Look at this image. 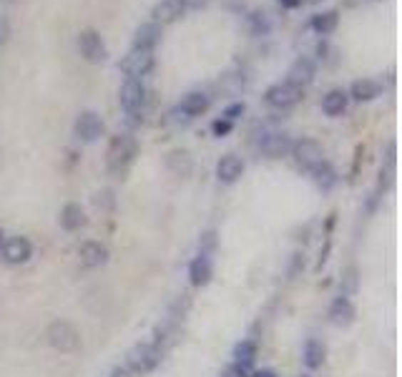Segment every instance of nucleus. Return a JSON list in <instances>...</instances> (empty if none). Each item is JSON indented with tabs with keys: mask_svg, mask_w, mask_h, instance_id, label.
<instances>
[{
	"mask_svg": "<svg viewBox=\"0 0 402 377\" xmlns=\"http://www.w3.org/2000/svg\"><path fill=\"white\" fill-rule=\"evenodd\" d=\"M136 154H138L136 138L126 136V133H121V136H113L111 144H108V151H106L108 171H111L113 176H118V179H123V174H126L128 166L133 164Z\"/></svg>",
	"mask_w": 402,
	"mask_h": 377,
	"instance_id": "obj_1",
	"label": "nucleus"
},
{
	"mask_svg": "<svg viewBox=\"0 0 402 377\" xmlns=\"http://www.w3.org/2000/svg\"><path fill=\"white\" fill-rule=\"evenodd\" d=\"M48 345L58 352H76L81 347V332L66 319H56L46 329Z\"/></svg>",
	"mask_w": 402,
	"mask_h": 377,
	"instance_id": "obj_2",
	"label": "nucleus"
},
{
	"mask_svg": "<svg viewBox=\"0 0 402 377\" xmlns=\"http://www.w3.org/2000/svg\"><path fill=\"white\" fill-rule=\"evenodd\" d=\"M156 61L151 51H131L126 58L118 63V71L123 76H128V81H141L143 76H148L154 71Z\"/></svg>",
	"mask_w": 402,
	"mask_h": 377,
	"instance_id": "obj_3",
	"label": "nucleus"
},
{
	"mask_svg": "<svg viewBox=\"0 0 402 377\" xmlns=\"http://www.w3.org/2000/svg\"><path fill=\"white\" fill-rule=\"evenodd\" d=\"M78 51L88 63H103V61L108 58L106 41H103L100 33L93 31V28H86V31L78 33Z\"/></svg>",
	"mask_w": 402,
	"mask_h": 377,
	"instance_id": "obj_4",
	"label": "nucleus"
},
{
	"mask_svg": "<svg viewBox=\"0 0 402 377\" xmlns=\"http://www.w3.org/2000/svg\"><path fill=\"white\" fill-rule=\"evenodd\" d=\"M159 362H161V350L156 345H148V342H141V345H136L128 352V367L133 372H141V375L156 370Z\"/></svg>",
	"mask_w": 402,
	"mask_h": 377,
	"instance_id": "obj_5",
	"label": "nucleus"
},
{
	"mask_svg": "<svg viewBox=\"0 0 402 377\" xmlns=\"http://www.w3.org/2000/svg\"><path fill=\"white\" fill-rule=\"evenodd\" d=\"M292 156H294V161L302 169H307V171H312L314 166H319L324 161L322 146H319V141H314V138H302V141H297V144L292 146Z\"/></svg>",
	"mask_w": 402,
	"mask_h": 377,
	"instance_id": "obj_6",
	"label": "nucleus"
},
{
	"mask_svg": "<svg viewBox=\"0 0 402 377\" xmlns=\"http://www.w3.org/2000/svg\"><path fill=\"white\" fill-rule=\"evenodd\" d=\"M264 101L269 103L272 108H292L302 101V88L292 86L289 81H284V83H274L267 88Z\"/></svg>",
	"mask_w": 402,
	"mask_h": 377,
	"instance_id": "obj_7",
	"label": "nucleus"
},
{
	"mask_svg": "<svg viewBox=\"0 0 402 377\" xmlns=\"http://www.w3.org/2000/svg\"><path fill=\"white\" fill-rule=\"evenodd\" d=\"M73 133L81 144H93V141H98L103 136V121H100V116L96 111H83L76 118Z\"/></svg>",
	"mask_w": 402,
	"mask_h": 377,
	"instance_id": "obj_8",
	"label": "nucleus"
},
{
	"mask_svg": "<svg viewBox=\"0 0 402 377\" xmlns=\"http://www.w3.org/2000/svg\"><path fill=\"white\" fill-rule=\"evenodd\" d=\"M148 98V91L141 81H126L121 86V93H118V101H121V108L126 113H138L143 108Z\"/></svg>",
	"mask_w": 402,
	"mask_h": 377,
	"instance_id": "obj_9",
	"label": "nucleus"
},
{
	"mask_svg": "<svg viewBox=\"0 0 402 377\" xmlns=\"http://www.w3.org/2000/svg\"><path fill=\"white\" fill-rule=\"evenodd\" d=\"M0 252H3V259L8 264H26L33 257V247L26 237H11V239H6V244H3Z\"/></svg>",
	"mask_w": 402,
	"mask_h": 377,
	"instance_id": "obj_10",
	"label": "nucleus"
},
{
	"mask_svg": "<svg viewBox=\"0 0 402 377\" xmlns=\"http://www.w3.org/2000/svg\"><path fill=\"white\" fill-rule=\"evenodd\" d=\"M78 259L86 269H96V267H103L108 262V247L100 244V242H83L78 249Z\"/></svg>",
	"mask_w": 402,
	"mask_h": 377,
	"instance_id": "obj_11",
	"label": "nucleus"
},
{
	"mask_svg": "<svg viewBox=\"0 0 402 377\" xmlns=\"http://www.w3.org/2000/svg\"><path fill=\"white\" fill-rule=\"evenodd\" d=\"M186 13V0H161L156 3L151 16H154V23H161V26H169V23H176L181 16Z\"/></svg>",
	"mask_w": 402,
	"mask_h": 377,
	"instance_id": "obj_12",
	"label": "nucleus"
},
{
	"mask_svg": "<svg viewBox=\"0 0 402 377\" xmlns=\"http://www.w3.org/2000/svg\"><path fill=\"white\" fill-rule=\"evenodd\" d=\"M161 41V26L159 23H143L133 33V51H154Z\"/></svg>",
	"mask_w": 402,
	"mask_h": 377,
	"instance_id": "obj_13",
	"label": "nucleus"
},
{
	"mask_svg": "<svg viewBox=\"0 0 402 377\" xmlns=\"http://www.w3.org/2000/svg\"><path fill=\"white\" fill-rule=\"evenodd\" d=\"M209 108V96L207 93H201V91H191L181 98V103L176 106V113H181L184 118H194L201 116V113Z\"/></svg>",
	"mask_w": 402,
	"mask_h": 377,
	"instance_id": "obj_14",
	"label": "nucleus"
},
{
	"mask_svg": "<svg viewBox=\"0 0 402 377\" xmlns=\"http://www.w3.org/2000/svg\"><path fill=\"white\" fill-rule=\"evenodd\" d=\"M329 322L334 327H349V324L355 322V307L349 302L347 297H337L332 304H329Z\"/></svg>",
	"mask_w": 402,
	"mask_h": 377,
	"instance_id": "obj_15",
	"label": "nucleus"
},
{
	"mask_svg": "<svg viewBox=\"0 0 402 377\" xmlns=\"http://www.w3.org/2000/svg\"><path fill=\"white\" fill-rule=\"evenodd\" d=\"M312 78H314V63L309 58H297L294 63H292L289 73H287V81H289L292 86H297V88L309 86Z\"/></svg>",
	"mask_w": 402,
	"mask_h": 377,
	"instance_id": "obj_16",
	"label": "nucleus"
},
{
	"mask_svg": "<svg viewBox=\"0 0 402 377\" xmlns=\"http://www.w3.org/2000/svg\"><path fill=\"white\" fill-rule=\"evenodd\" d=\"M212 259H209L207 254H199L194 262L189 264V279L194 287H207L209 282H212Z\"/></svg>",
	"mask_w": 402,
	"mask_h": 377,
	"instance_id": "obj_17",
	"label": "nucleus"
},
{
	"mask_svg": "<svg viewBox=\"0 0 402 377\" xmlns=\"http://www.w3.org/2000/svg\"><path fill=\"white\" fill-rule=\"evenodd\" d=\"M242 174H244V161L234 154L222 156V161L217 164V176H219V181H224V184H234Z\"/></svg>",
	"mask_w": 402,
	"mask_h": 377,
	"instance_id": "obj_18",
	"label": "nucleus"
},
{
	"mask_svg": "<svg viewBox=\"0 0 402 377\" xmlns=\"http://www.w3.org/2000/svg\"><path fill=\"white\" fill-rule=\"evenodd\" d=\"M58 222H61V227H63L66 232H78V229H83L86 227V212H83V207H81V204H76V202L66 204V207L61 209Z\"/></svg>",
	"mask_w": 402,
	"mask_h": 377,
	"instance_id": "obj_19",
	"label": "nucleus"
},
{
	"mask_svg": "<svg viewBox=\"0 0 402 377\" xmlns=\"http://www.w3.org/2000/svg\"><path fill=\"white\" fill-rule=\"evenodd\" d=\"M262 154L269 156V159H277V156L287 154V151L292 149V141L287 133H267L264 138H262V144H259Z\"/></svg>",
	"mask_w": 402,
	"mask_h": 377,
	"instance_id": "obj_20",
	"label": "nucleus"
},
{
	"mask_svg": "<svg viewBox=\"0 0 402 377\" xmlns=\"http://www.w3.org/2000/svg\"><path fill=\"white\" fill-rule=\"evenodd\" d=\"M380 93H382V86L377 83V81L360 78V81H355V83H352V88H349L347 96H352L355 101L362 103V101H375Z\"/></svg>",
	"mask_w": 402,
	"mask_h": 377,
	"instance_id": "obj_21",
	"label": "nucleus"
},
{
	"mask_svg": "<svg viewBox=\"0 0 402 377\" xmlns=\"http://www.w3.org/2000/svg\"><path fill=\"white\" fill-rule=\"evenodd\" d=\"M349 103V96H347V91L342 88H332L327 93V96L322 98V111L327 113V116H342L344 108H347Z\"/></svg>",
	"mask_w": 402,
	"mask_h": 377,
	"instance_id": "obj_22",
	"label": "nucleus"
},
{
	"mask_svg": "<svg viewBox=\"0 0 402 377\" xmlns=\"http://www.w3.org/2000/svg\"><path fill=\"white\" fill-rule=\"evenodd\" d=\"M304 365L309 367V370H317V367L324 365V357H327V350H324V345L319 340H307V345H304Z\"/></svg>",
	"mask_w": 402,
	"mask_h": 377,
	"instance_id": "obj_23",
	"label": "nucleus"
},
{
	"mask_svg": "<svg viewBox=\"0 0 402 377\" xmlns=\"http://www.w3.org/2000/svg\"><path fill=\"white\" fill-rule=\"evenodd\" d=\"M309 26H312V31H317L319 36H327V33H332L334 28L339 26V13H337V11L317 13V16H312Z\"/></svg>",
	"mask_w": 402,
	"mask_h": 377,
	"instance_id": "obj_24",
	"label": "nucleus"
},
{
	"mask_svg": "<svg viewBox=\"0 0 402 377\" xmlns=\"http://www.w3.org/2000/svg\"><path fill=\"white\" fill-rule=\"evenodd\" d=\"M254 357H257V342H252V340H242L237 347H234V362H239V365L252 367Z\"/></svg>",
	"mask_w": 402,
	"mask_h": 377,
	"instance_id": "obj_25",
	"label": "nucleus"
},
{
	"mask_svg": "<svg viewBox=\"0 0 402 377\" xmlns=\"http://www.w3.org/2000/svg\"><path fill=\"white\" fill-rule=\"evenodd\" d=\"M312 174H314V181H317V186H319V189H324V192H327V189H332V186L337 184V174H334V169L327 164V161H322L319 166H314Z\"/></svg>",
	"mask_w": 402,
	"mask_h": 377,
	"instance_id": "obj_26",
	"label": "nucleus"
},
{
	"mask_svg": "<svg viewBox=\"0 0 402 377\" xmlns=\"http://www.w3.org/2000/svg\"><path fill=\"white\" fill-rule=\"evenodd\" d=\"M166 166H169L176 176H186L191 171V156L186 154V151H171L169 159H166Z\"/></svg>",
	"mask_w": 402,
	"mask_h": 377,
	"instance_id": "obj_27",
	"label": "nucleus"
},
{
	"mask_svg": "<svg viewBox=\"0 0 402 377\" xmlns=\"http://www.w3.org/2000/svg\"><path fill=\"white\" fill-rule=\"evenodd\" d=\"M249 28H252V33L254 36H267V33L272 31V23H269V16L262 11H254L252 16H249Z\"/></svg>",
	"mask_w": 402,
	"mask_h": 377,
	"instance_id": "obj_28",
	"label": "nucleus"
},
{
	"mask_svg": "<svg viewBox=\"0 0 402 377\" xmlns=\"http://www.w3.org/2000/svg\"><path fill=\"white\" fill-rule=\"evenodd\" d=\"M244 111H247V106H244L242 101L239 103H232V106H227L224 108V113H222V118H227V121H237V118H242L244 116Z\"/></svg>",
	"mask_w": 402,
	"mask_h": 377,
	"instance_id": "obj_29",
	"label": "nucleus"
},
{
	"mask_svg": "<svg viewBox=\"0 0 402 377\" xmlns=\"http://www.w3.org/2000/svg\"><path fill=\"white\" fill-rule=\"evenodd\" d=\"M232 128H234V123L232 121H227V118H217V121L212 123V131H214V136H227V133H232Z\"/></svg>",
	"mask_w": 402,
	"mask_h": 377,
	"instance_id": "obj_30",
	"label": "nucleus"
},
{
	"mask_svg": "<svg viewBox=\"0 0 402 377\" xmlns=\"http://www.w3.org/2000/svg\"><path fill=\"white\" fill-rule=\"evenodd\" d=\"M222 377H249V367L239 365V362H232L229 367H224Z\"/></svg>",
	"mask_w": 402,
	"mask_h": 377,
	"instance_id": "obj_31",
	"label": "nucleus"
},
{
	"mask_svg": "<svg viewBox=\"0 0 402 377\" xmlns=\"http://www.w3.org/2000/svg\"><path fill=\"white\" fill-rule=\"evenodd\" d=\"M8 36H11V23H8L6 16H0V46L8 41Z\"/></svg>",
	"mask_w": 402,
	"mask_h": 377,
	"instance_id": "obj_32",
	"label": "nucleus"
},
{
	"mask_svg": "<svg viewBox=\"0 0 402 377\" xmlns=\"http://www.w3.org/2000/svg\"><path fill=\"white\" fill-rule=\"evenodd\" d=\"M214 244H217V234L207 232V234H204V239H201V249H204V247H209V249H212Z\"/></svg>",
	"mask_w": 402,
	"mask_h": 377,
	"instance_id": "obj_33",
	"label": "nucleus"
},
{
	"mask_svg": "<svg viewBox=\"0 0 402 377\" xmlns=\"http://www.w3.org/2000/svg\"><path fill=\"white\" fill-rule=\"evenodd\" d=\"M282 8H289V11H294V8L302 6V0H279Z\"/></svg>",
	"mask_w": 402,
	"mask_h": 377,
	"instance_id": "obj_34",
	"label": "nucleus"
},
{
	"mask_svg": "<svg viewBox=\"0 0 402 377\" xmlns=\"http://www.w3.org/2000/svg\"><path fill=\"white\" fill-rule=\"evenodd\" d=\"M111 377H131V370H126V367H116V370L111 372Z\"/></svg>",
	"mask_w": 402,
	"mask_h": 377,
	"instance_id": "obj_35",
	"label": "nucleus"
},
{
	"mask_svg": "<svg viewBox=\"0 0 402 377\" xmlns=\"http://www.w3.org/2000/svg\"><path fill=\"white\" fill-rule=\"evenodd\" d=\"M249 377H277V372L274 370H259V372H254V375H249Z\"/></svg>",
	"mask_w": 402,
	"mask_h": 377,
	"instance_id": "obj_36",
	"label": "nucleus"
},
{
	"mask_svg": "<svg viewBox=\"0 0 402 377\" xmlns=\"http://www.w3.org/2000/svg\"><path fill=\"white\" fill-rule=\"evenodd\" d=\"M3 244H6V234H3V229H0V249H3Z\"/></svg>",
	"mask_w": 402,
	"mask_h": 377,
	"instance_id": "obj_37",
	"label": "nucleus"
},
{
	"mask_svg": "<svg viewBox=\"0 0 402 377\" xmlns=\"http://www.w3.org/2000/svg\"><path fill=\"white\" fill-rule=\"evenodd\" d=\"M302 3H319V0H302Z\"/></svg>",
	"mask_w": 402,
	"mask_h": 377,
	"instance_id": "obj_38",
	"label": "nucleus"
},
{
	"mask_svg": "<svg viewBox=\"0 0 402 377\" xmlns=\"http://www.w3.org/2000/svg\"><path fill=\"white\" fill-rule=\"evenodd\" d=\"M302 377H307V375H302Z\"/></svg>",
	"mask_w": 402,
	"mask_h": 377,
	"instance_id": "obj_39",
	"label": "nucleus"
}]
</instances>
